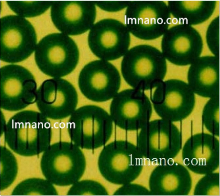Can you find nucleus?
I'll return each mask as SVG.
<instances>
[{
  "instance_id": "nucleus-1",
  "label": "nucleus",
  "mask_w": 220,
  "mask_h": 196,
  "mask_svg": "<svg viewBox=\"0 0 220 196\" xmlns=\"http://www.w3.org/2000/svg\"><path fill=\"white\" fill-rule=\"evenodd\" d=\"M167 70L161 52L149 44H139L128 50L121 63L125 81L133 89L143 91L155 88L165 78Z\"/></svg>"
},
{
  "instance_id": "nucleus-2",
  "label": "nucleus",
  "mask_w": 220,
  "mask_h": 196,
  "mask_svg": "<svg viewBox=\"0 0 220 196\" xmlns=\"http://www.w3.org/2000/svg\"><path fill=\"white\" fill-rule=\"evenodd\" d=\"M113 123L103 108L88 105L76 109L67 128L73 143L81 149L94 150L105 145L112 133Z\"/></svg>"
},
{
  "instance_id": "nucleus-3",
  "label": "nucleus",
  "mask_w": 220,
  "mask_h": 196,
  "mask_svg": "<svg viewBox=\"0 0 220 196\" xmlns=\"http://www.w3.org/2000/svg\"><path fill=\"white\" fill-rule=\"evenodd\" d=\"M143 158L136 145L126 140H115L101 150L98 169L107 181L122 185L132 182L139 176L143 168Z\"/></svg>"
},
{
  "instance_id": "nucleus-4",
  "label": "nucleus",
  "mask_w": 220,
  "mask_h": 196,
  "mask_svg": "<svg viewBox=\"0 0 220 196\" xmlns=\"http://www.w3.org/2000/svg\"><path fill=\"white\" fill-rule=\"evenodd\" d=\"M34 58L39 69L51 77L60 78L71 72L79 60V52L74 40L62 33H50L37 44Z\"/></svg>"
},
{
  "instance_id": "nucleus-5",
  "label": "nucleus",
  "mask_w": 220,
  "mask_h": 196,
  "mask_svg": "<svg viewBox=\"0 0 220 196\" xmlns=\"http://www.w3.org/2000/svg\"><path fill=\"white\" fill-rule=\"evenodd\" d=\"M167 4L158 0L131 1L124 15L125 25L130 33L144 40L162 36L171 23Z\"/></svg>"
},
{
  "instance_id": "nucleus-6",
  "label": "nucleus",
  "mask_w": 220,
  "mask_h": 196,
  "mask_svg": "<svg viewBox=\"0 0 220 196\" xmlns=\"http://www.w3.org/2000/svg\"><path fill=\"white\" fill-rule=\"evenodd\" d=\"M0 59L14 63L29 57L36 47L37 35L31 23L24 17L8 15L0 19Z\"/></svg>"
},
{
  "instance_id": "nucleus-7",
  "label": "nucleus",
  "mask_w": 220,
  "mask_h": 196,
  "mask_svg": "<svg viewBox=\"0 0 220 196\" xmlns=\"http://www.w3.org/2000/svg\"><path fill=\"white\" fill-rule=\"evenodd\" d=\"M150 96L154 109L161 118L172 122L181 121L193 111L195 93L188 84L176 79L161 81Z\"/></svg>"
},
{
  "instance_id": "nucleus-8",
  "label": "nucleus",
  "mask_w": 220,
  "mask_h": 196,
  "mask_svg": "<svg viewBox=\"0 0 220 196\" xmlns=\"http://www.w3.org/2000/svg\"><path fill=\"white\" fill-rule=\"evenodd\" d=\"M37 84L32 73L24 67L10 64L1 68L0 104L3 109L22 110L35 102Z\"/></svg>"
},
{
  "instance_id": "nucleus-9",
  "label": "nucleus",
  "mask_w": 220,
  "mask_h": 196,
  "mask_svg": "<svg viewBox=\"0 0 220 196\" xmlns=\"http://www.w3.org/2000/svg\"><path fill=\"white\" fill-rule=\"evenodd\" d=\"M140 130L136 146L143 158L150 161H160L180 148L181 134L171 121L162 118L150 121Z\"/></svg>"
},
{
  "instance_id": "nucleus-10",
  "label": "nucleus",
  "mask_w": 220,
  "mask_h": 196,
  "mask_svg": "<svg viewBox=\"0 0 220 196\" xmlns=\"http://www.w3.org/2000/svg\"><path fill=\"white\" fill-rule=\"evenodd\" d=\"M121 84L120 73L107 61L96 60L85 65L78 78V85L82 95L92 101L102 102L113 98Z\"/></svg>"
},
{
  "instance_id": "nucleus-11",
  "label": "nucleus",
  "mask_w": 220,
  "mask_h": 196,
  "mask_svg": "<svg viewBox=\"0 0 220 196\" xmlns=\"http://www.w3.org/2000/svg\"><path fill=\"white\" fill-rule=\"evenodd\" d=\"M152 104L144 91L135 89L123 90L112 98L109 115L113 123L127 131L140 129L150 121Z\"/></svg>"
},
{
  "instance_id": "nucleus-12",
  "label": "nucleus",
  "mask_w": 220,
  "mask_h": 196,
  "mask_svg": "<svg viewBox=\"0 0 220 196\" xmlns=\"http://www.w3.org/2000/svg\"><path fill=\"white\" fill-rule=\"evenodd\" d=\"M88 41L91 50L96 56L111 61L125 55L130 46L131 36L125 24L116 19L106 18L93 25Z\"/></svg>"
},
{
  "instance_id": "nucleus-13",
  "label": "nucleus",
  "mask_w": 220,
  "mask_h": 196,
  "mask_svg": "<svg viewBox=\"0 0 220 196\" xmlns=\"http://www.w3.org/2000/svg\"><path fill=\"white\" fill-rule=\"evenodd\" d=\"M35 102L39 112L48 119L69 117L76 109L78 95L73 85L63 78L45 80L37 89Z\"/></svg>"
},
{
  "instance_id": "nucleus-14",
  "label": "nucleus",
  "mask_w": 220,
  "mask_h": 196,
  "mask_svg": "<svg viewBox=\"0 0 220 196\" xmlns=\"http://www.w3.org/2000/svg\"><path fill=\"white\" fill-rule=\"evenodd\" d=\"M161 47L164 56L170 63L185 66L200 56L203 42L195 27L179 24L169 28L162 36Z\"/></svg>"
},
{
  "instance_id": "nucleus-15",
  "label": "nucleus",
  "mask_w": 220,
  "mask_h": 196,
  "mask_svg": "<svg viewBox=\"0 0 220 196\" xmlns=\"http://www.w3.org/2000/svg\"><path fill=\"white\" fill-rule=\"evenodd\" d=\"M51 127L48 119L40 112L25 110L12 116L7 123L5 129L13 147L26 149L44 145Z\"/></svg>"
},
{
  "instance_id": "nucleus-16",
  "label": "nucleus",
  "mask_w": 220,
  "mask_h": 196,
  "mask_svg": "<svg viewBox=\"0 0 220 196\" xmlns=\"http://www.w3.org/2000/svg\"><path fill=\"white\" fill-rule=\"evenodd\" d=\"M51 20L55 27L65 34L83 33L95 21V4L89 1H53L51 8Z\"/></svg>"
},
{
  "instance_id": "nucleus-17",
  "label": "nucleus",
  "mask_w": 220,
  "mask_h": 196,
  "mask_svg": "<svg viewBox=\"0 0 220 196\" xmlns=\"http://www.w3.org/2000/svg\"><path fill=\"white\" fill-rule=\"evenodd\" d=\"M187 79L194 93L210 98L219 96V58L199 57L190 64Z\"/></svg>"
},
{
  "instance_id": "nucleus-18",
  "label": "nucleus",
  "mask_w": 220,
  "mask_h": 196,
  "mask_svg": "<svg viewBox=\"0 0 220 196\" xmlns=\"http://www.w3.org/2000/svg\"><path fill=\"white\" fill-rule=\"evenodd\" d=\"M169 12L180 24L191 26L201 24L208 19L215 11L214 0L168 1Z\"/></svg>"
},
{
  "instance_id": "nucleus-19",
  "label": "nucleus",
  "mask_w": 220,
  "mask_h": 196,
  "mask_svg": "<svg viewBox=\"0 0 220 196\" xmlns=\"http://www.w3.org/2000/svg\"><path fill=\"white\" fill-rule=\"evenodd\" d=\"M51 1H6L10 9L19 16L27 18L39 16L51 6Z\"/></svg>"
},
{
  "instance_id": "nucleus-20",
  "label": "nucleus",
  "mask_w": 220,
  "mask_h": 196,
  "mask_svg": "<svg viewBox=\"0 0 220 196\" xmlns=\"http://www.w3.org/2000/svg\"><path fill=\"white\" fill-rule=\"evenodd\" d=\"M202 123L213 134L218 135L219 131V96L210 98L203 108Z\"/></svg>"
},
{
  "instance_id": "nucleus-21",
  "label": "nucleus",
  "mask_w": 220,
  "mask_h": 196,
  "mask_svg": "<svg viewBox=\"0 0 220 196\" xmlns=\"http://www.w3.org/2000/svg\"><path fill=\"white\" fill-rule=\"evenodd\" d=\"M71 190L74 195H107L108 192L101 184L91 180L78 181L73 184Z\"/></svg>"
},
{
  "instance_id": "nucleus-22",
  "label": "nucleus",
  "mask_w": 220,
  "mask_h": 196,
  "mask_svg": "<svg viewBox=\"0 0 220 196\" xmlns=\"http://www.w3.org/2000/svg\"><path fill=\"white\" fill-rule=\"evenodd\" d=\"M219 15L214 18L207 29L205 39L208 47L211 53L219 58Z\"/></svg>"
},
{
  "instance_id": "nucleus-23",
  "label": "nucleus",
  "mask_w": 220,
  "mask_h": 196,
  "mask_svg": "<svg viewBox=\"0 0 220 196\" xmlns=\"http://www.w3.org/2000/svg\"><path fill=\"white\" fill-rule=\"evenodd\" d=\"M150 190L139 184L132 182L123 185L114 193V195L146 196L151 195Z\"/></svg>"
},
{
  "instance_id": "nucleus-24",
  "label": "nucleus",
  "mask_w": 220,
  "mask_h": 196,
  "mask_svg": "<svg viewBox=\"0 0 220 196\" xmlns=\"http://www.w3.org/2000/svg\"><path fill=\"white\" fill-rule=\"evenodd\" d=\"M95 4L101 9L108 12H116L127 7L131 1H96Z\"/></svg>"
}]
</instances>
